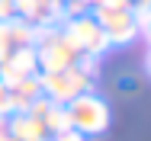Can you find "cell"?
I'll list each match as a JSON object with an SVG mask.
<instances>
[{"label":"cell","mask_w":151,"mask_h":141,"mask_svg":"<svg viewBox=\"0 0 151 141\" xmlns=\"http://www.w3.org/2000/svg\"><path fill=\"white\" fill-rule=\"evenodd\" d=\"M32 48L39 71H64L81 58V48L64 35L61 26H32Z\"/></svg>","instance_id":"obj_1"},{"label":"cell","mask_w":151,"mask_h":141,"mask_svg":"<svg viewBox=\"0 0 151 141\" xmlns=\"http://www.w3.org/2000/svg\"><path fill=\"white\" fill-rule=\"evenodd\" d=\"M64 115H68V125L74 132H81L84 138H93V135H103L106 125H109V106L103 96L96 93H81L74 96L68 106H64Z\"/></svg>","instance_id":"obj_2"},{"label":"cell","mask_w":151,"mask_h":141,"mask_svg":"<svg viewBox=\"0 0 151 141\" xmlns=\"http://www.w3.org/2000/svg\"><path fill=\"white\" fill-rule=\"evenodd\" d=\"M39 87H42V96H48L58 106H68L74 96L93 90V77L84 74L77 64H71L64 71H39Z\"/></svg>","instance_id":"obj_3"},{"label":"cell","mask_w":151,"mask_h":141,"mask_svg":"<svg viewBox=\"0 0 151 141\" xmlns=\"http://www.w3.org/2000/svg\"><path fill=\"white\" fill-rule=\"evenodd\" d=\"M64 29V35L81 48V55H93V58H103L113 45H109V39H106V32L100 29V23L93 19L90 13H84V16H77V19H68V23H61Z\"/></svg>","instance_id":"obj_4"},{"label":"cell","mask_w":151,"mask_h":141,"mask_svg":"<svg viewBox=\"0 0 151 141\" xmlns=\"http://www.w3.org/2000/svg\"><path fill=\"white\" fill-rule=\"evenodd\" d=\"M90 16L106 32L109 45H129V42H135V35H142L135 19H132V10H100V6H90Z\"/></svg>","instance_id":"obj_5"},{"label":"cell","mask_w":151,"mask_h":141,"mask_svg":"<svg viewBox=\"0 0 151 141\" xmlns=\"http://www.w3.org/2000/svg\"><path fill=\"white\" fill-rule=\"evenodd\" d=\"M39 74V61H35V48H19V52H13V55L0 58V80L6 87L19 84V80H26V77H35Z\"/></svg>","instance_id":"obj_6"},{"label":"cell","mask_w":151,"mask_h":141,"mask_svg":"<svg viewBox=\"0 0 151 141\" xmlns=\"http://www.w3.org/2000/svg\"><path fill=\"white\" fill-rule=\"evenodd\" d=\"M16 19L29 26H58L61 23V0H13Z\"/></svg>","instance_id":"obj_7"},{"label":"cell","mask_w":151,"mask_h":141,"mask_svg":"<svg viewBox=\"0 0 151 141\" xmlns=\"http://www.w3.org/2000/svg\"><path fill=\"white\" fill-rule=\"evenodd\" d=\"M32 45V26L23 19H0V58L13 55L19 48H29Z\"/></svg>","instance_id":"obj_8"},{"label":"cell","mask_w":151,"mask_h":141,"mask_svg":"<svg viewBox=\"0 0 151 141\" xmlns=\"http://www.w3.org/2000/svg\"><path fill=\"white\" fill-rule=\"evenodd\" d=\"M10 128H13L16 141H48V128L39 119H32L29 112H13L10 115Z\"/></svg>","instance_id":"obj_9"},{"label":"cell","mask_w":151,"mask_h":141,"mask_svg":"<svg viewBox=\"0 0 151 141\" xmlns=\"http://www.w3.org/2000/svg\"><path fill=\"white\" fill-rule=\"evenodd\" d=\"M42 96V87H39V74L35 77H26L19 84L10 87V99H13V112H26L32 103Z\"/></svg>","instance_id":"obj_10"},{"label":"cell","mask_w":151,"mask_h":141,"mask_svg":"<svg viewBox=\"0 0 151 141\" xmlns=\"http://www.w3.org/2000/svg\"><path fill=\"white\" fill-rule=\"evenodd\" d=\"M84 13H90V3L87 0H61V23H68V19H77V16H84Z\"/></svg>","instance_id":"obj_11"},{"label":"cell","mask_w":151,"mask_h":141,"mask_svg":"<svg viewBox=\"0 0 151 141\" xmlns=\"http://www.w3.org/2000/svg\"><path fill=\"white\" fill-rule=\"evenodd\" d=\"M42 125L48 128V135H52V132H61V128H71V125H68V115H64V106L55 103V106L48 109V115H45V122H42Z\"/></svg>","instance_id":"obj_12"},{"label":"cell","mask_w":151,"mask_h":141,"mask_svg":"<svg viewBox=\"0 0 151 141\" xmlns=\"http://www.w3.org/2000/svg\"><path fill=\"white\" fill-rule=\"evenodd\" d=\"M48 141H87L81 132H74V128H61V132H52Z\"/></svg>","instance_id":"obj_13"},{"label":"cell","mask_w":151,"mask_h":141,"mask_svg":"<svg viewBox=\"0 0 151 141\" xmlns=\"http://www.w3.org/2000/svg\"><path fill=\"white\" fill-rule=\"evenodd\" d=\"M0 115H13V99H10V87L0 80Z\"/></svg>","instance_id":"obj_14"},{"label":"cell","mask_w":151,"mask_h":141,"mask_svg":"<svg viewBox=\"0 0 151 141\" xmlns=\"http://www.w3.org/2000/svg\"><path fill=\"white\" fill-rule=\"evenodd\" d=\"M100 10H132V0H93Z\"/></svg>","instance_id":"obj_15"},{"label":"cell","mask_w":151,"mask_h":141,"mask_svg":"<svg viewBox=\"0 0 151 141\" xmlns=\"http://www.w3.org/2000/svg\"><path fill=\"white\" fill-rule=\"evenodd\" d=\"M0 141H16L13 128H10V115H0Z\"/></svg>","instance_id":"obj_16"},{"label":"cell","mask_w":151,"mask_h":141,"mask_svg":"<svg viewBox=\"0 0 151 141\" xmlns=\"http://www.w3.org/2000/svg\"><path fill=\"white\" fill-rule=\"evenodd\" d=\"M13 16H16L13 0H0V19H13Z\"/></svg>","instance_id":"obj_17"},{"label":"cell","mask_w":151,"mask_h":141,"mask_svg":"<svg viewBox=\"0 0 151 141\" xmlns=\"http://www.w3.org/2000/svg\"><path fill=\"white\" fill-rule=\"evenodd\" d=\"M132 3H135V0H132Z\"/></svg>","instance_id":"obj_18"}]
</instances>
